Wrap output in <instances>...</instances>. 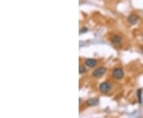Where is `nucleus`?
Instances as JSON below:
<instances>
[{"mask_svg": "<svg viewBox=\"0 0 143 118\" xmlns=\"http://www.w3.org/2000/svg\"><path fill=\"white\" fill-rule=\"evenodd\" d=\"M99 89L102 93H107V92H109L111 90V84L110 83H108V82L102 83L99 85Z\"/></svg>", "mask_w": 143, "mask_h": 118, "instance_id": "1", "label": "nucleus"}, {"mask_svg": "<svg viewBox=\"0 0 143 118\" xmlns=\"http://www.w3.org/2000/svg\"><path fill=\"white\" fill-rule=\"evenodd\" d=\"M112 76L116 78V79H121L122 78V77L124 76V72H123V70L122 68H115L113 72H112Z\"/></svg>", "mask_w": 143, "mask_h": 118, "instance_id": "2", "label": "nucleus"}, {"mask_svg": "<svg viewBox=\"0 0 143 118\" xmlns=\"http://www.w3.org/2000/svg\"><path fill=\"white\" fill-rule=\"evenodd\" d=\"M106 69L103 67H98L97 69H95L93 72H92V75L95 78H99V77H101L102 75H103L106 72Z\"/></svg>", "mask_w": 143, "mask_h": 118, "instance_id": "3", "label": "nucleus"}, {"mask_svg": "<svg viewBox=\"0 0 143 118\" xmlns=\"http://www.w3.org/2000/svg\"><path fill=\"white\" fill-rule=\"evenodd\" d=\"M138 19H139V18H138L137 15H136V14H131V15H130L128 17L127 21H128V22L130 25H135L137 22Z\"/></svg>", "mask_w": 143, "mask_h": 118, "instance_id": "4", "label": "nucleus"}, {"mask_svg": "<svg viewBox=\"0 0 143 118\" xmlns=\"http://www.w3.org/2000/svg\"><path fill=\"white\" fill-rule=\"evenodd\" d=\"M85 64L89 67H93L97 64V60L95 59H88L85 60Z\"/></svg>", "mask_w": 143, "mask_h": 118, "instance_id": "5", "label": "nucleus"}, {"mask_svg": "<svg viewBox=\"0 0 143 118\" xmlns=\"http://www.w3.org/2000/svg\"><path fill=\"white\" fill-rule=\"evenodd\" d=\"M99 104V100L97 98H91L87 101V105L89 106H95Z\"/></svg>", "mask_w": 143, "mask_h": 118, "instance_id": "6", "label": "nucleus"}, {"mask_svg": "<svg viewBox=\"0 0 143 118\" xmlns=\"http://www.w3.org/2000/svg\"><path fill=\"white\" fill-rule=\"evenodd\" d=\"M111 41H112L115 45H119V44H120L121 41H122V38H121V36H118V35H115V36H112V38H111Z\"/></svg>", "mask_w": 143, "mask_h": 118, "instance_id": "7", "label": "nucleus"}, {"mask_svg": "<svg viewBox=\"0 0 143 118\" xmlns=\"http://www.w3.org/2000/svg\"><path fill=\"white\" fill-rule=\"evenodd\" d=\"M137 98H138V102L141 104L142 102V99H141V90H137Z\"/></svg>", "mask_w": 143, "mask_h": 118, "instance_id": "8", "label": "nucleus"}, {"mask_svg": "<svg viewBox=\"0 0 143 118\" xmlns=\"http://www.w3.org/2000/svg\"><path fill=\"white\" fill-rule=\"evenodd\" d=\"M86 71H87V70H86V68H85L84 66H80V67L79 72H80V74H84V73H85Z\"/></svg>", "mask_w": 143, "mask_h": 118, "instance_id": "9", "label": "nucleus"}, {"mask_svg": "<svg viewBox=\"0 0 143 118\" xmlns=\"http://www.w3.org/2000/svg\"><path fill=\"white\" fill-rule=\"evenodd\" d=\"M87 30H88V29H87V28H83V29L80 30V33L81 34V33H85Z\"/></svg>", "mask_w": 143, "mask_h": 118, "instance_id": "10", "label": "nucleus"}, {"mask_svg": "<svg viewBox=\"0 0 143 118\" xmlns=\"http://www.w3.org/2000/svg\"><path fill=\"white\" fill-rule=\"evenodd\" d=\"M141 52L143 53V46H142V47L141 48Z\"/></svg>", "mask_w": 143, "mask_h": 118, "instance_id": "11", "label": "nucleus"}]
</instances>
